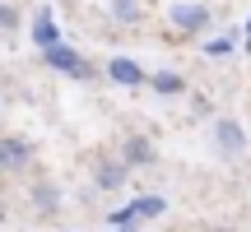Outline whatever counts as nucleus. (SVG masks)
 <instances>
[{"mask_svg": "<svg viewBox=\"0 0 251 232\" xmlns=\"http://www.w3.org/2000/svg\"><path fill=\"white\" fill-rule=\"evenodd\" d=\"M42 61L51 65V70L75 74V79H89V74H93V70H89V61H84V56L75 51V46H65V42H61V46H51V51H42Z\"/></svg>", "mask_w": 251, "mask_h": 232, "instance_id": "obj_1", "label": "nucleus"}, {"mask_svg": "<svg viewBox=\"0 0 251 232\" xmlns=\"http://www.w3.org/2000/svg\"><path fill=\"white\" fill-rule=\"evenodd\" d=\"M214 149L224 153V158H237V153L247 149V135H242V125H237L233 116H219L214 121Z\"/></svg>", "mask_w": 251, "mask_h": 232, "instance_id": "obj_2", "label": "nucleus"}, {"mask_svg": "<svg viewBox=\"0 0 251 232\" xmlns=\"http://www.w3.org/2000/svg\"><path fill=\"white\" fill-rule=\"evenodd\" d=\"M168 23L177 28V33H200V28L209 23V9H205V5H186V0H181V5L168 9Z\"/></svg>", "mask_w": 251, "mask_h": 232, "instance_id": "obj_3", "label": "nucleus"}, {"mask_svg": "<svg viewBox=\"0 0 251 232\" xmlns=\"http://www.w3.org/2000/svg\"><path fill=\"white\" fill-rule=\"evenodd\" d=\"M107 74H112V84H126V89H140V84H149V74H144L140 65L130 61V56H117V61L107 65Z\"/></svg>", "mask_w": 251, "mask_h": 232, "instance_id": "obj_4", "label": "nucleus"}, {"mask_svg": "<svg viewBox=\"0 0 251 232\" xmlns=\"http://www.w3.org/2000/svg\"><path fill=\"white\" fill-rule=\"evenodd\" d=\"M33 42L42 46V51H51V46H61V33H56V19L47 14V9H37V19H33Z\"/></svg>", "mask_w": 251, "mask_h": 232, "instance_id": "obj_5", "label": "nucleus"}, {"mask_svg": "<svg viewBox=\"0 0 251 232\" xmlns=\"http://www.w3.org/2000/svg\"><path fill=\"white\" fill-rule=\"evenodd\" d=\"M28 158H33V149H28L24 139H5L0 144V167H24Z\"/></svg>", "mask_w": 251, "mask_h": 232, "instance_id": "obj_6", "label": "nucleus"}, {"mask_svg": "<svg viewBox=\"0 0 251 232\" xmlns=\"http://www.w3.org/2000/svg\"><path fill=\"white\" fill-rule=\"evenodd\" d=\"M98 186L102 190H121L126 186V162H98Z\"/></svg>", "mask_w": 251, "mask_h": 232, "instance_id": "obj_7", "label": "nucleus"}, {"mask_svg": "<svg viewBox=\"0 0 251 232\" xmlns=\"http://www.w3.org/2000/svg\"><path fill=\"white\" fill-rule=\"evenodd\" d=\"M121 153H126V162H130V167H144V162L153 158V149H149V144L140 139V135H130V139H126V149H121Z\"/></svg>", "mask_w": 251, "mask_h": 232, "instance_id": "obj_8", "label": "nucleus"}, {"mask_svg": "<svg viewBox=\"0 0 251 232\" xmlns=\"http://www.w3.org/2000/svg\"><path fill=\"white\" fill-rule=\"evenodd\" d=\"M163 209H168V205H163V195H140V200L130 205V214H135V218H158Z\"/></svg>", "mask_w": 251, "mask_h": 232, "instance_id": "obj_9", "label": "nucleus"}, {"mask_svg": "<svg viewBox=\"0 0 251 232\" xmlns=\"http://www.w3.org/2000/svg\"><path fill=\"white\" fill-rule=\"evenodd\" d=\"M112 5V14L121 19V23H135V19L144 14V0H107Z\"/></svg>", "mask_w": 251, "mask_h": 232, "instance_id": "obj_10", "label": "nucleus"}, {"mask_svg": "<svg viewBox=\"0 0 251 232\" xmlns=\"http://www.w3.org/2000/svg\"><path fill=\"white\" fill-rule=\"evenodd\" d=\"M149 84H153V93H181V74H172V70H158Z\"/></svg>", "mask_w": 251, "mask_h": 232, "instance_id": "obj_11", "label": "nucleus"}, {"mask_svg": "<svg viewBox=\"0 0 251 232\" xmlns=\"http://www.w3.org/2000/svg\"><path fill=\"white\" fill-rule=\"evenodd\" d=\"M9 28H19V9L0 0V33H9Z\"/></svg>", "mask_w": 251, "mask_h": 232, "instance_id": "obj_12", "label": "nucleus"}, {"mask_svg": "<svg viewBox=\"0 0 251 232\" xmlns=\"http://www.w3.org/2000/svg\"><path fill=\"white\" fill-rule=\"evenodd\" d=\"M56 200H61V190H56V186H37V205H47V214H51Z\"/></svg>", "mask_w": 251, "mask_h": 232, "instance_id": "obj_13", "label": "nucleus"}, {"mask_svg": "<svg viewBox=\"0 0 251 232\" xmlns=\"http://www.w3.org/2000/svg\"><path fill=\"white\" fill-rule=\"evenodd\" d=\"M209 51H214V56H224V51H233V37H219V42H209Z\"/></svg>", "mask_w": 251, "mask_h": 232, "instance_id": "obj_14", "label": "nucleus"}, {"mask_svg": "<svg viewBox=\"0 0 251 232\" xmlns=\"http://www.w3.org/2000/svg\"><path fill=\"white\" fill-rule=\"evenodd\" d=\"M247 37H251V19H247Z\"/></svg>", "mask_w": 251, "mask_h": 232, "instance_id": "obj_15", "label": "nucleus"}, {"mask_svg": "<svg viewBox=\"0 0 251 232\" xmlns=\"http://www.w3.org/2000/svg\"><path fill=\"white\" fill-rule=\"evenodd\" d=\"M121 232H126V228H121Z\"/></svg>", "mask_w": 251, "mask_h": 232, "instance_id": "obj_16", "label": "nucleus"}]
</instances>
